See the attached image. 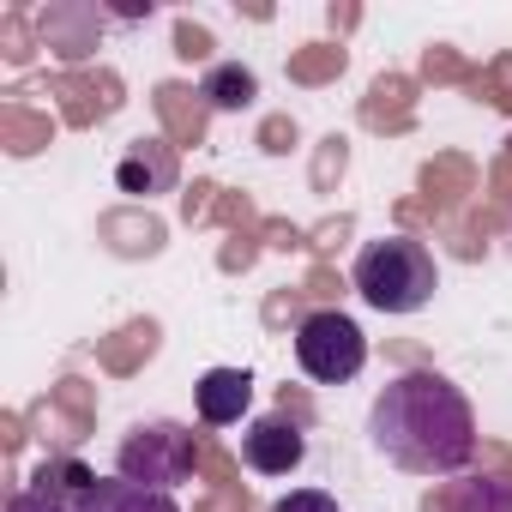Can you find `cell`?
I'll list each match as a JSON object with an SVG mask.
<instances>
[{
  "instance_id": "cell-13",
  "label": "cell",
  "mask_w": 512,
  "mask_h": 512,
  "mask_svg": "<svg viewBox=\"0 0 512 512\" xmlns=\"http://www.w3.org/2000/svg\"><path fill=\"white\" fill-rule=\"evenodd\" d=\"M410 103H416V85L398 79V73H386V79H374V91L362 103V121L374 133H404L410 127Z\"/></svg>"
},
{
  "instance_id": "cell-25",
  "label": "cell",
  "mask_w": 512,
  "mask_h": 512,
  "mask_svg": "<svg viewBox=\"0 0 512 512\" xmlns=\"http://www.w3.org/2000/svg\"><path fill=\"white\" fill-rule=\"evenodd\" d=\"M7 512H73L67 500H55V494H37V488H19L13 500H7Z\"/></svg>"
},
{
  "instance_id": "cell-16",
  "label": "cell",
  "mask_w": 512,
  "mask_h": 512,
  "mask_svg": "<svg viewBox=\"0 0 512 512\" xmlns=\"http://www.w3.org/2000/svg\"><path fill=\"white\" fill-rule=\"evenodd\" d=\"M151 350H157V326H151V320H139V326H127L121 338H109V344H103V362H109L115 374H133Z\"/></svg>"
},
{
  "instance_id": "cell-9",
  "label": "cell",
  "mask_w": 512,
  "mask_h": 512,
  "mask_svg": "<svg viewBox=\"0 0 512 512\" xmlns=\"http://www.w3.org/2000/svg\"><path fill=\"white\" fill-rule=\"evenodd\" d=\"M193 404H199V422H211V428L241 422L247 404H253V380H247V368H211V374L193 386Z\"/></svg>"
},
{
  "instance_id": "cell-29",
  "label": "cell",
  "mask_w": 512,
  "mask_h": 512,
  "mask_svg": "<svg viewBox=\"0 0 512 512\" xmlns=\"http://www.w3.org/2000/svg\"><path fill=\"white\" fill-rule=\"evenodd\" d=\"M356 19H362V13H356V7H332V31H350V25H356Z\"/></svg>"
},
{
  "instance_id": "cell-6",
  "label": "cell",
  "mask_w": 512,
  "mask_h": 512,
  "mask_svg": "<svg viewBox=\"0 0 512 512\" xmlns=\"http://www.w3.org/2000/svg\"><path fill=\"white\" fill-rule=\"evenodd\" d=\"M241 458H247V470H260V476H290V470L308 458V440H302L296 422L260 416V422L241 434Z\"/></svg>"
},
{
  "instance_id": "cell-7",
  "label": "cell",
  "mask_w": 512,
  "mask_h": 512,
  "mask_svg": "<svg viewBox=\"0 0 512 512\" xmlns=\"http://www.w3.org/2000/svg\"><path fill=\"white\" fill-rule=\"evenodd\" d=\"M49 91L67 103V121L73 127H91V121H103V115L121 109V79L115 73H55Z\"/></svg>"
},
{
  "instance_id": "cell-23",
  "label": "cell",
  "mask_w": 512,
  "mask_h": 512,
  "mask_svg": "<svg viewBox=\"0 0 512 512\" xmlns=\"http://www.w3.org/2000/svg\"><path fill=\"white\" fill-rule=\"evenodd\" d=\"M272 512H338V500H332L326 488H296V494H284Z\"/></svg>"
},
{
  "instance_id": "cell-5",
  "label": "cell",
  "mask_w": 512,
  "mask_h": 512,
  "mask_svg": "<svg viewBox=\"0 0 512 512\" xmlns=\"http://www.w3.org/2000/svg\"><path fill=\"white\" fill-rule=\"evenodd\" d=\"M37 37H43V49H55L61 61H85V55L97 49V37H103V13L85 7V0H55V7L37 13Z\"/></svg>"
},
{
  "instance_id": "cell-27",
  "label": "cell",
  "mask_w": 512,
  "mask_h": 512,
  "mask_svg": "<svg viewBox=\"0 0 512 512\" xmlns=\"http://www.w3.org/2000/svg\"><path fill=\"white\" fill-rule=\"evenodd\" d=\"M338 169H344V139H326V151H320V187H326Z\"/></svg>"
},
{
  "instance_id": "cell-2",
  "label": "cell",
  "mask_w": 512,
  "mask_h": 512,
  "mask_svg": "<svg viewBox=\"0 0 512 512\" xmlns=\"http://www.w3.org/2000/svg\"><path fill=\"white\" fill-rule=\"evenodd\" d=\"M434 284H440L434 253L416 235H386V241H368L356 253V290L380 314H416V308H428Z\"/></svg>"
},
{
  "instance_id": "cell-26",
  "label": "cell",
  "mask_w": 512,
  "mask_h": 512,
  "mask_svg": "<svg viewBox=\"0 0 512 512\" xmlns=\"http://www.w3.org/2000/svg\"><path fill=\"white\" fill-rule=\"evenodd\" d=\"M260 145H266V151H290V145H296V121H290V115H272V121L260 127Z\"/></svg>"
},
{
  "instance_id": "cell-17",
  "label": "cell",
  "mask_w": 512,
  "mask_h": 512,
  "mask_svg": "<svg viewBox=\"0 0 512 512\" xmlns=\"http://www.w3.org/2000/svg\"><path fill=\"white\" fill-rule=\"evenodd\" d=\"M338 73H344V49H332V43L302 49V55L290 61V79H296V85H326V79H338Z\"/></svg>"
},
{
  "instance_id": "cell-10",
  "label": "cell",
  "mask_w": 512,
  "mask_h": 512,
  "mask_svg": "<svg viewBox=\"0 0 512 512\" xmlns=\"http://www.w3.org/2000/svg\"><path fill=\"white\" fill-rule=\"evenodd\" d=\"M205 97L193 91V85H157V115H163V127H169V139L175 145H199L205 139Z\"/></svg>"
},
{
  "instance_id": "cell-19",
  "label": "cell",
  "mask_w": 512,
  "mask_h": 512,
  "mask_svg": "<svg viewBox=\"0 0 512 512\" xmlns=\"http://www.w3.org/2000/svg\"><path fill=\"white\" fill-rule=\"evenodd\" d=\"M103 235H109V241H115V235H133L127 253H157V247H163V223H151V217H103Z\"/></svg>"
},
{
  "instance_id": "cell-24",
  "label": "cell",
  "mask_w": 512,
  "mask_h": 512,
  "mask_svg": "<svg viewBox=\"0 0 512 512\" xmlns=\"http://www.w3.org/2000/svg\"><path fill=\"white\" fill-rule=\"evenodd\" d=\"M422 73H428V79H470V67H464L452 49H440V43L422 55Z\"/></svg>"
},
{
  "instance_id": "cell-8",
  "label": "cell",
  "mask_w": 512,
  "mask_h": 512,
  "mask_svg": "<svg viewBox=\"0 0 512 512\" xmlns=\"http://www.w3.org/2000/svg\"><path fill=\"white\" fill-rule=\"evenodd\" d=\"M115 181H121V193H133V199L169 193V187H175V145H163V139H133L127 157H121V169H115Z\"/></svg>"
},
{
  "instance_id": "cell-22",
  "label": "cell",
  "mask_w": 512,
  "mask_h": 512,
  "mask_svg": "<svg viewBox=\"0 0 512 512\" xmlns=\"http://www.w3.org/2000/svg\"><path fill=\"white\" fill-rule=\"evenodd\" d=\"M175 55H181V61H211V31L193 25V19H181V25H175Z\"/></svg>"
},
{
  "instance_id": "cell-12",
  "label": "cell",
  "mask_w": 512,
  "mask_h": 512,
  "mask_svg": "<svg viewBox=\"0 0 512 512\" xmlns=\"http://www.w3.org/2000/svg\"><path fill=\"white\" fill-rule=\"evenodd\" d=\"M79 512H181V506H175L163 488H139V482H127V476H121V482H103V476H97V488L79 500Z\"/></svg>"
},
{
  "instance_id": "cell-3",
  "label": "cell",
  "mask_w": 512,
  "mask_h": 512,
  "mask_svg": "<svg viewBox=\"0 0 512 512\" xmlns=\"http://www.w3.org/2000/svg\"><path fill=\"white\" fill-rule=\"evenodd\" d=\"M296 362H302L308 380H320V386H344V380L362 374V362H368V338H362V326H356L350 314L320 308V314H308V320L296 326Z\"/></svg>"
},
{
  "instance_id": "cell-11",
  "label": "cell",
  "mask_w": 512,
  "mask_h": 512,
  "mask_svg": "<svg viewBox=\"0 0 512 512\" xmlns=\"http://www.w3.org/2000/svg\"><path fill=\"white\" fill-rule=\"evenodd\" d=\"M422 512H512V476H482L458 482L452 494H428Z\"/></svg>"
},
{
  "instance_id": "cell-15",
  "label": "cell",
  "mask_w": 512,
  "mask_h": 512,
  "mask_svg": "<svg viewBox=\"0 0 512 512\" xmlns=\"http://www.w3.org/2000/svg\"><path fill=\"white\" fill-rule=\"evenodd\" d=\"M49 133H55V121H49V115H31L25 103H7V109H0V139H7V151H13V157L43 151V145H49Z\"/></svg>"
},
{
  "instance_id": "cell-4",
  "label": "cell",
  "mask_w": 512,
  "mask_h": 512,
  "mask_svg": "<svg viewBox=\"0 0 512 512\" xmlns=\"http://www.w3.org/2000/svg\"><path fill=\"white\" fill-rule=\"evenodd\" d=\"M193 464H199V452H193V434H181L175 422H151V428H133L127 434V446H121V476L127 482H139V488H175V482H187L193 476Z\"/></svg>"
},
{
  "instance_id": "cell-1",
  "label": "cell",
  "mask_w": 512,
  "mask_h": 512,
  "mask_svg": "<svg viewBox=\"0 0 512 512\" xmlns=\"http://www.w3.org/2000/svg\"><path fill=\"white\" fill-rule=\"evenodd\" d=\"M368 434L410 476H452V470H464L476 458V416H470L464 392L434 368L398 374L374 398Z\"/></svg>"
},
{
  "instance_id": "cell-14",
  "label": "cell",
  "mask_w": 512,
  "mask_h": 512,
  "mask_svg": "<svg viewBox=\"0 0 512 512\" xmlns=\"http://www.w3.org/2000/svg\"><path fill=\"white\" fill-rule=\"evenodd\" d=\"M199 97H205L211 109H247L253 97H260V79H253V73H247L241 61H217V67L205 73Z\"/></svg>"
},
{
  "instance_id": "cell-21",
  "label": "cell",
  "mask_w": 512,
  "mask_h": 512,
  "mask_svg": "<svg viewBox=\"0 0 512 512\" xmlns=\"http://www.w3.org/2000/svg\"><path fill=\"white\" fill-rule=\"evenodd\" d=\"M470 85H476V97H488V103L512 109V55H500V61H494L488 73H476Z\"/></svg>"
},
{
  "instance_id": "cell-28",
  "label": "cell",
  "mask_w": 512,
  "mask_h": 512,
  "mask_svg": "<svg viewBox=\"0 0 512 512\" xmlns=\"http://www.w3.org/2000/svg\"><path fill=\"white\" fill-rule=\"evenodd\" d=\"M211 199H217V187H211V181H199V187L187 193V223H193V217H205V211H211Z\"/></svg>"
},
{
  "instance_id": "cell-18",
  "label": "cell",
  "mask_w": 512,
  "mask_h": 512,
  "mask_svg": "<svg viewBox=\"0 0 512 512\" xmlns=\"http://www.w3.org/2000/svg\"><path fill=\"white\" fill-rule=\"evenodd\" d=\"M422 187H428V199L446 205V199H458V193L470 187V163H464V157H440V163L422 169Z\"/></svg>"
},
{
  "instance_id": "cell-20",
  "label": "cell",
  "mask_w": 512,
  "mask_h": 512,
  "mask_svg": "<svg viewBox=\"0 0 512 512\" xmlns=\"http://www.w3.org/2000/svg\"><path fill=\"white\" fill-rule=\"evenodd\" d=\"M0 55H7L13 67H25V61L37 55V37H31V25H25V13H7V19H0Z\"/></svg>"
}]
</instances>
